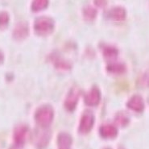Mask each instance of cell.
<instances>
[{"instance_id": "3", "label": "cell", "mask_w": 149, "mask_h": 149, "mask_svg": "<svg viewBox=\"0 0 149 149\" xmlns=\"http://www.w3.org/2000/svg\"><path fill=\"white\" fill-rule=\"evenodd\" d=\"M94 120H95L94 115L91 111H85L81 115V118L80 120L79 127H78L80 133L83 135L89 133L94 127Z\"/></svg>"}, {"instance_id": "20", "label": "cell", "mask_w": 149, "mask_h": 149, "mask_svg": "<svg viewBox=\"0 0 149 149\" xmlns=\"http://www.w3.org/2000/svg\"><path fill=\"white\" fill-rule=\"evenodd\" d=\"M94 3L98 7H104L105 6H107V1H94Z\"/></svg>"}, {"instance_id": "5", "label": "cell", "mask_w": 149, "mask_h": 149, "mask_svg": "<svg viewBox=\"0 0 149 149\" xmlns=\"http://www.w3.org/2000/svg\"><path fill=\"white\" fill-rule=\"evenodd\" d=\"M51 138L50 132L47 128H42V130L36 132L34 135V143L38 149L45 148L49 144Z\"/></svg>"}, {"instance_id": "18", "label": "cell", "mask_w": 149, "mask_h": 149, "mask_svg": "<svg viewBox=\"0 0 149 149\" xmlns=\"http://www.w3.org/2000/svg\"><path fill=\"white\" fill-rule=\"evenodd\" d=\"M49 3L48 0H36L31 3V8L33 11L37 12V11H40V10L46 9L49 6Z\"/></svg>"}, {"instance_id": "12", "label": "cell", "mask_w": 149, "mask_h": 149, "mask_svg": "<svg viewBox=\"0 0 149 149\" xmlns=\"http://www.w3.org/2000/svg\"><path fill=\"white\" fill-rule=\"evenodd\" d=\"M107 16L114 21H123L127 17V11L122 7H112L108 11Z\"/></svg>"}, {"instance_id": "17", "label": "cell", "mask_w": 149, "mask_h": 149, "mask_svg": "<svg viewBox=\"0 0 149 149\" xmlns=\"http://www.w3.org/2000/svg\"><path fill=\"white\" fill-rule=\"evenodd\" d=\"M82 15L86 21H93L97 16V10L91 6H86L82 10Z\"/></svg>"}, {"instance_id": "22", "label": "cell", "mask_w": 149, "mask_h": 149, "mask_svg": "<svg viewBox=\"0 0 149 149\" xmlns=\"http://www.w3.org/2000/svg\"><path fill=\"white\" fill-rule=\"evenodd\" d=\"M104 149H111V148H104Z\"/></svg>"}, {"instance_id": "1", "label": "cell", "mask_w": 149, "mask_h": 149, "mask_svg": "<svg viewBox=\"0 0 149 149\" xmlns=\"http://www.w3.org/2000/svg\"><path fill=\"white\" fill-rule=\"evenodd\" d=\"M54 118V110L51 105L44 104L39 107L35 113V120L40 128H48Z\"/></svg>"}, {"instance_id": "15", "label": "cell", "mask_w": 149, "mask_h": 149, "mask_svg": "<svg viewBox=\"0 0 149 149\" xmlns=\"http://www.w3.org/2000/svg\"><path fill=\"white\" fill-rule=\"evenodd\" d=\"M72 136L66 132L60 133L57 137V144L61 149H69L72 144Z\"/></svg>"}, {"instance_id": "6", "label": "cell", "mask_w": 149, "mask_h": 149, "mask_svg": "<svg viewBox=\"0 0 149 149\" xmlns=\"http://www.w3.org/2000/svg\"><path fill=\"white\" fill-rule=\"evenodd\" d=\"M101 97H102V95H101V91L99 88L96 86H94L86 94L85 97H84V101L87 106L95 107L99 104Z\"/></svg>"}, {"instance_id": "10", "label": "cell", "mask_w": 149, "mask_h": 149, "mask_svg": "<svg viewBox=\"0 0 149 149\" xmlns=\"http://www.w3.org/2000/svg\"><path fill=\"white\" fill-rule=\"evenodd\" d=\"M28 127L24 124L18 125L14 130V140L17 146H23L26 141Z\"/></svg>"}, {"instance_id": "4", "label": "cell", "mask_w": 149, "mask_h": 149, "mask_svg": "<svg viewBox=\"0 0 149 149\" xmlns=\"http://www.w3.org/2000/svg\"><path fill=\"white\" fill-rule=\"evenodd\" d=\"M80 94H81V91L76 86L73 87L70 90V92H69V94L65 98V103H64L65 107L67 111L73 112L76 109L77 105V102L79 100Z\"/></svg>"}, {"instance_id": "16", "label": "cell", "mask_w": 149, "mask_h": 149, "mask_svg": "<svg viewBox=\"0 0 149 149\" xmlns=\"http://www.w3.org/2000/svg\"><path fill=\"white\" fill-rule=\"evenodd\" d=\"M114 122L122 127H124L126 126H127L130 123V117L127 113H125L123 111H119L117 114H115L114 117Z\"/></svg>"}, {"instance_id": "19", "label": "cell", "mask_w": 149, "mask_h": 149, "mask_svg": "<svg viewBox=\"0 0 149 149\" xmlns=\"http://www.w3.org/2000/svg\"><path fill=\"white\" fill-rule=\"evenodd\" d=\"M10 16L7 11H0V28L3 29L7 28L9 24Z\"/></svg>"}, {"instance_id": "13", "label": "cell", "mask_w": 149, "mask_h": 149, "mask_svg": "<svg viewBox=\"0 0 149 149\" xmlns=\"http://www.w3.org/2000/svg\"><path fill=\"white\" fill-rule=\"evenodd\" d=\"M107 71L113 75H121L126 73V65L121 62H111L107 66Z\"/></svg>"}, {"instance_id": "21", "label": "cell", "mask_w": 149, "mask_h": 149, "mask_svg": "<svg viewBox=\"0 0 149 149\" xmlns=\"http://www.w3.org/2000/svg\"><path fill=\"white\" fill-rule=\"evenodd\" d=\"M3 60H4L3 54V52H0V65H1V64H3Z\"/></svg>"}, {"instance_id": "14", "label": "cell", "mask_w": 149, "mask_h": 149, "mask_svg": "<svg viewBox=\"0 0 149 149\" xmlns=\"http://www.w3.org/2000/svg\"><path fill=\"white\" fill-rule=\"evenodd\" d=\"M100 49L102 52V55L107 59H114V58H116L117 56L118 55V49L113 45L102 44L100 45Z\"/></svg>"}, {"instance_id": "11", "label": "cell", "mask_w": 149, "mask_h": 149, "mask_svg": "<svg viewBox=\"0 0 149 149\" xmlns=\"http://www.w3.org/2000/svg\"><path fill=\"white\" fill-rule=\"evenodd\" d=\"M100 135L103 139H114L118 135V130L115 126L111 124H105L101 126L99 129Z\"/></svg>"}, {"instance_id": "8", "label": "cell", "mask_w": 149, "mask_h": 149, "mask_svg": "<svg viewBox=\"0 0 149 149\" xmlns=\"http://www.w3.org/2000/svg\"><path fill=\"white\" fill-rule=\"evenodd\" d=\"M51 61L56 69L62 71H68L71 70L72 64L70 61H67L58 53H52L51 55Z\"/></svg>"}, {"instance_id": "9", "label": "cell", "mask_w": 149, "mask_h": 149, "mask_svg": "<svg viewBox=\"0 0 149 149\" xmlns=\"http://www.w3.org/2000/svg\"><path fill=\"white\" fill-rule=\"evenodd\" d=\"M127 107L136 113H141L144 110L145 105L142 96L139 94H135L127 102Z\"/></svg>"}, {"instance_id": "7", "label": "cell", "mask_w": 149, "mask_h": 149, "mask_svg": "<svg viewBox=\"0 0 149 149\" xmlns=\"http://www.w3.org/2000/svg\"><path fill=\"white\" fill-rule=\"evenodd\" d=\"M13 37L15 40L21 41L27 38L29 35V25L28 22L22 21L18 23L13 30Z\"/></svg>"}, {"instance_id": "23", "label": "cell", "mask_w": 149, "mask_h": 149, "mask_svg": "<svg viewBox=\"0 0 149 149\" xmlns=\"http://www.w3.org/2000/svg\"><path fill=\"white\" fill-rule=\"evenodd\" d=\"M60 149H61V148H60Z\"/></svg>"}, {"instance_id": "2", "label": "cell", "mask_w": 149, "mask_h": 149, "mask_svg": "<svg viewBox=\"0 0 149 149\" xmlns=\"http://www.w3.org/2000/svg\"><path fill=\"white\" fill-rule=\"evenodd\" d=\"M55 28V22L49 16H40L36 18L34 23L36 34L40 36H47L52 34Z\"/></svg>"}]
</instances>
